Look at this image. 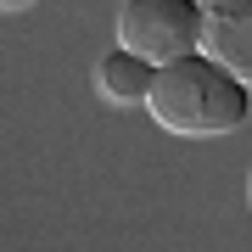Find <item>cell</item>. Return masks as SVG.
<instances>
[{
    "label": "cell",
    "mask_w": 252,
    "mask_h": 252,
    "mask_svg": "<svg viewBox=\"0 0 252 252\" xmlns=\"http://www.w3.org/2000/svg\"><path fill=\"white\" fill-rule=\"evenodd\" d=\"M118 51L146 67H174L202 51V6L190 0H129L118 11Z\"/></svg>",
    "instance_id": "cell-2"
},
{
    "label": "cell",
    "mask_w": 252,
    "mask_h": 252,
    "mask_svg": "<svg viewBox=\"0 0 252 252\" xmlns=\"http://www.w3.org/2000/svg\"><path fill=\"white\" fill-rule=\"evenodd\" d=\"M241 90H252V0H207L202 6V51Z\"/></svg>",
    "instance_id": "cell-3"
},
{
    "label": "cell",
    "mask_w": 252,
    "mask_h": 252,
    "mask_svg": "<svg viewBox=\"0 0 252 252\" xmlns=\"http://www.w3.org/2000/svg\"><path fill=\"white\" fill-rule=\"evenodd\" d=\"M247 196H252V180H247Z\"/></svg>",
    "instance_id": "cell-5"
},
{
    "label": "cell",
    "mask_w": 252,
    "mask_h": 252,
    "mask_svg": "<svg viewBox=\"0 0 252 252\" xmlns=\"http://www.w3.org/2000/svg\"><path fill=\"white\" fill-rule=\"evenodd\" d=\"M146 112L157 118V129L185 140H213L247 124V90L230 79L224 67H213L207 56H185L174 67H157L152 101Z\"/></svg>",
    "instance_id": "cell-1"
},
{
    "label": "cell",
    "mask_w": 252,
    "mask_h": 252,
    "mask_svg": "<svg viewBox=\"0 0 252 252\" xmlns=\"http://www.w3.org/2000/svg\"><path fill=\"white\" fill-rule=\"evenodd\" d=\"M152 79H157V67L135 62L129 51H101L95 56V95L107 107H146L152 101Z\"/></svg>",
    "instance_id": "cell-4"
}]
</instances>
